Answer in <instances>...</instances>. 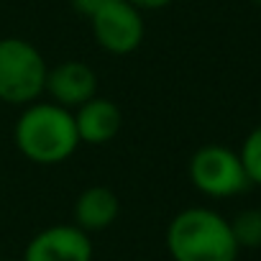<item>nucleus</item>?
Instances as JSON below:
<instances>
[{"instance_id":"1","label":"nucleus","mask_w":261,"mask_h":261,"mask_svg":"<svg viewBox=\"0 0 261 261\" xmlns=\"http://www.w3.org/2000/svg\"><path fill=\"white\" fill-rule=\"evenodd\" d=\"M16 146L36 164H62L77 146L74 115L57 102H31L16 123Z\"/></svg>"},{"instance_id":"2","label":"nucleus","mask_w":261,"mask_h":261,"mask_svg":"<svg viewBox=\"0 0 261 261\" xmlns=\"http://www.w3.org/2000/svg\"><path fill=\"white\" fill-rule=\"evenodd\" d=\"M167 248L174 261H236L241 251L230 223L205 207L174 215L167 228Z\"/></svg>"},{"instance_id":"3","label":"nucleus","mask_w":261,"mask_h":261,"mask_svg":"<svg viewBox=\"0 0 261 261\" xmlns=\"http://www.w3.org/2000/svg\"><path fill=\"white\" fill-rule=\"evenodd\" d=\"M46 62L26 39H0V100L8 105H31L46 90Z\"/></svg>"},{"instance_id":"4","label":"nucleus","mask_w":261,"mask_h":261,"mask_svg":"<svg viewBox=\"0 0 261 261\" xmlns=\"http://www.w3.org/2000/svg\"><path fill=\"white\" fill-rule=\"evenodd\" d=\"M190 179L207 197H233L251 185L241 156L218 144L195 151L190 159Z\"/></svg>"},{"instance_id":"5","label":"nucleus","mask_w":261,"mask_h":261,"mask_svg":"<svg viewBox=\"0 0 261 261\" xmlns=\"http://www.w3.org/2000/svg\"><path fill=\"white\" fill-rule=\"evenodd\" d=\"M90 26L97 46L110 54H130L144 41L141 11L130 6L128 0H113L105 8H100L95 16H90Z\"/></svg>"},{"instance_id":"6","label":"nucleus","mask_w":261,"mask_h":261,"mask_svg":"<svg viewBox=\"0 0 261 261\" xmlns=\"http://www.w3.org/2000/svg\"><path fill=\"white\" fill-rule=\"evenodd\" d=\"M23 261H92L90 233L74 223L49 225L29 241Z\"/></svg>"},{"instance_id":"7","label":"nucleus","mask_w":261,"mask_h":261,"mask_svg":"<svg viewBox=\"0 0 261 261\" xmlns=\"http://www.w3.org/2000/svg\"><path fill=\"white\" fill-rule=\"evenodd\" d=\"M46 92L62 108H80L97 95V74L85 62H62L46 72Z\"/></svg>"},{"instance_id":"8","label":"nucleus","mask_w":261,"mask_h":261,"mask_svg":"<svg viewBox=\"0 0 261 261\" xmlns=\"http://www.w3.org/2000/svg\"><path fill=\"white\" fill-rule=\"evenodd\" d=\"M72 115H74L80 144H90V146L110 144L123 128V113L108 97L95 95L92 100L82 102L77 108V113H72Z\"/></svg>"},{"instance_id":"9","label":"nucleus","mask_w":261,"mask_h":261,"mask_svg":"<svg viewBox=\"0 0 261 261\" xmlns=\"http://www.w3.org/2000/svg\"><path fill=\"white\" fill-rule=\"evenodd\" d=\"M120 215V200L118 195L105 185H92L80 192L74 202V225L85 233H97L110 228Z\"/></svg>"},{"instance_id":"10","label":"nucleus","mask_w":261,"mask_h":261,"mask_svg":"<svg viewBox=\"0 0 261 261\" xmlns=\"http://www.w3.org/2000/svg\"><path fill=\"white\" fill-rule=\"evenodd\" d=\"M230 230H233L238 248H258L261 246V210L258 207L241 210L233 218Z\"/></svg>"},{"instance_id":"11","label":"nucleus","mask_w":261,"mask_h":261,"mask_svg":"<svg viewBox=\"0 0 261 261\" xmlns=\"http://www.w3.org/2000/svg\"><path fill=\"white\" fill-rule=\"evenodd\" d=\"M241 164L246 169V177L251 185H261V125L253 128L248 139L243 141V149H241Z\"/></svg>"},{"instance_id":"12","label":"nucleus","mask_w":261,"mask_h":261,"mask_svg":"<svg viewBox=\"0 0 261 261\" xmlns=\"http://www.w3.org/2000/svg\"><path fill=\"white\" fill-rule=\"evenodd\" d=\"M108 3H113V0H72V8L77 11V13H82V16H95L100 8H105Z\"/></svg>"},{"instance_id":"13","label":"nucleus","mask_w":261,"mask_h":261,"mask_svg":"<svg viewBox=\"0 0 261 261\" xmlns=\"http://www.w3.org/2000/svg\"><path fill=\"white\" fill-rule=\"evenodd\" d=\"M130 6H136L139 11H159V8H167L172 0H128Z\"/></svg>"},{"instance_id":"14","label":"nucleus","mask_w":261,"mask_h":261,"mask_svg":"<svg viewBox=\"0 0 261 261\" xmlns=\"http://www.w3.org/2000/svg\"><path fill=\"white\" fill-rule=\"evenodd\" d=\"M251 3H253V6H258V8H261V0H251Z\"/></svg>"},{"instance_id":"15","label":"nucleus","mask_w":261,"mask_h":261,"mask_svg":"<svg viewBox=\"0 0 261 261\" xmlns=\"http://www.w3.org/2000/svg\"><path fill=\"white\" fill-rule=\"evenodd\" d=\"M3 261H13V258H3Z\"/></svg>"}]
</instances>
